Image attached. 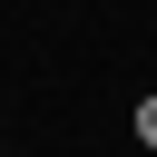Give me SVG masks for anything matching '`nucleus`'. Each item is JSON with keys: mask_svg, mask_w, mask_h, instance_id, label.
<instances>
[{"mask_svg": "<svg viewBox=\"0 0 157 157\" xmlns=\"http://www.w3.org/2000/svg\"><path fill=\"white\" fill-rule=\"evenodd\" d=\"M137 147H157V88L137 98Z\"/></svg>", "mask_w": 157, "mask_h": 157, "instance_id": "nucleus-1", "label": "nucleus"}]
</instances>
